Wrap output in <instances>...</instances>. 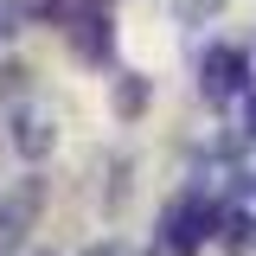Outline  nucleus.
Segmentation results:
<instances>
[{
  "label": "nucleus",
  "instance_id": "obj_6",
  "mask_svg": "<svg viewBox=\"0 0 256 256\" xmlns=\"http://www.w3.org/2000/svg\"><path fill=\"white\" fill-rule=\"evenodd\" d=\"M20 148H26V154H45V148H52L45 122H26V128H20Z\"/></svg>",
  "mask_w": 256,
  "mask_h": 256
},
{
  "label": "nucleus",
  "instance_id": "obj_3",
  "mask_svg": "<svg viewBox=\"0 0 256 256\" xmlns=\"http://www.w3.org/2000/svg\"><path fill=\"white\" fill-rule=\"evenodd\" d=\"M32 205H38V186H26L20 205H13V198L0 205V256H13V244H20V230H26V212H32Z\"/></svg>",
  "mask_w": 256,
  "mask_h": 256
},
{
  "label": "nucleus",
  "instance_id": "obj_1",
  "mask_svg": "<svg viewBox=\"0 0 256 256\" xmlns=\"http://www.w3.org/2000/svg\"><path fill=\"white\" fill-rule=\"evenodd\" d=\"M244 84H250V58H244L237 45H212V52H205V96H212V102H230Z\"/></svg>",
  "mask_w": 256,
  "mask_h": 256
},
{
  "label": "nucleus",
  "instance_id": "obj_5",
  "mask_svg": "<svg viewBox=\"0 0 256 256\" xmlns=\"http://www.w3.org/2000/svg\"><path fill=\"white\" fill-rule=\"evenodd\" d=\"M250 230H256V224L244 218V212H230V218H224V244H237V250H244V244H250Z\"/></svg>",
  "mask_w": 256,
  "mask_h": 256
},
{
  "label": "nucleus",
  "instance_id": "obj_2",
  "mask_svg": "<svg viewBox=\"0 0 256 256\" xmlns=\"http://www.w3.org/2000/svg\"><path fill=\"white\" fill-rule=\"evenodd\" d=\"M212 218H218V212H212L205 198H186V205L166 218V250H173V256H192L198 244H205V224H212Z\"/></svg>",
  "mask_w": 256,
  "mask_h": 256
},
{
  "label": "nucleus",
  "instance_id": "obj_7",
  "mask_svg": "<svg viewBox=\"0 0 256 256\" xmlns=\"http://www.w3.org/2000/svg\"><path fill=\"white\" fill-rule=\"evenodd\" d=\"M116 102H122V116H128V109H141V102H148V90H141V84H122V96H116Z\"/></svg>",
  "mask_w": 256,
  "mask_h": 256
},
{
  "label": "nucleus",
  "instance_id": "obj_4",
  "mask_svg": "<svg viewBox=\"0 0 256 256\" xmlns=\"http://www.w3.org/2000/svg\"><path fill=\"white\" fill-rule=\"evenodd\" d=\"M77 45H84V52H90V58H102V52H109V38H102V20H77Z\"/></svg>",
  "mask_w": 256,
  "mask_h": 256
},
{
  "label": "nucleus",
  "instance_id": "obj_8",
  "mask_svg": "<svg viewBox=\"0 0 256 256\" xmlns=\"http://www.w3.org/2000/svg\"><path fill=\"white\" fill-rule=\"evenodd\" d=\"M250 128H256V102H250Z\"/></svg>",
  "mask_w": 256,
  "mask_h": 256
}]
</instances>
